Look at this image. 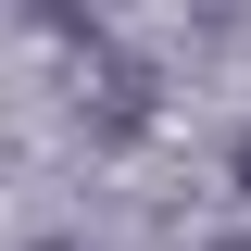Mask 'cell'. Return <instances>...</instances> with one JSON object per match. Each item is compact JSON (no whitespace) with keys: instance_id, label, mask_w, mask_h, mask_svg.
I'll list each match as a JSON object with an SVG mask.
<instances>
[{"instance_id":"obj_1","label":"cell","mask_w":251,"mask_h":251,"mask_svg":"<svg viewBox=\"0 0 251 251\" xmlns=\"http://www.w3.org/2000/svg\"><path fill=\"white\" fill-rule=\"evenodd\" d=\"M239 188H251V151H239Z\"/></svg>"}]
</instances>
